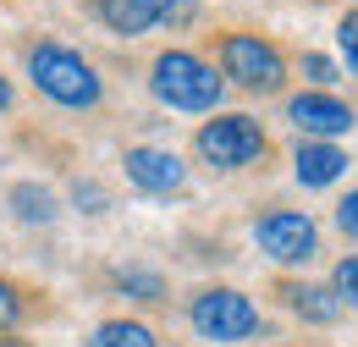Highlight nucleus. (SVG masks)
I'll return each mask as SVG.
<instances>
[{
  "label": "nucleus",
  "mask_w": 358,
  "mask_h": 347,
  "mask_svg": "<svg viewBox=\"0 0 358 347\" xmlns=\"http://www.w3.org/2000/svg\"><path fill=\"white\" fill-rule=\"evenodd\" d=\"M28 78H34V88H39L45 99L66 105V111L99 105V72H94L78 50H66V44H34V50H28Z\"/></svg>",
  "instance_id": "1"
},
{
  "label": "nucleus",
  "mask_w": 358,
  "mask_h": 347,
  "mask_svg": "<svg viewBox=\"0 0 358 347\" xmlns=\"http://www.w3.org/2000/svg\"><path fill=\"white\" fill-rule=\"evenodd\" d=\"M149 88L160 105L171 111H215L221 105V78L210 61L187 55V50H160L149 66Z\"/></svg>",
  "instance_id": "2"
},
{
  "label": "nucleus",
  "mask_w": 358,
  "mask_h": 347,
  "mask_svg": "<svg viewBox=\"0 0 358 347\" xmlns=\"http://www.w3.org/2000/svg\"><path fill=\"white\" fill-rule=\"evenodd\" d=\"M221 78H231L237 88H248V94H275V88L287 83V61H281V50L259 34H221Z\"/></svg>",
  "instance_id": "3"
},
{
  "label": "nucleus",
  "mask_w": 358,
  "mask_h": 347,
  "mask_svg": "<svg viewBox=\"0 0 358 347\" xmlns=\"http://www.w3.org/2000/svg\"><path fill=\"white\" fill-rule=\"evenodd\" d=\"M199 155L215 166V171H243L254 160L270 155V138L254 116H215L199 127Z\"/></svg>",
  "instance_id": "4"
},
{
  "label": "nucleus",
  "mask_w": 358,
  "mask_h": 347,
  "mask_svg": "<svg viewBox=\"0 0 358 347\" xmlns=\"http://www.w3.org/2000/svg\"><path fill=\"white\" fill-rule=\"evenodd\" d=\"M187 320H193V331L204 342H243V337L259 331V309L231 287H204L187 309Z\"/></svg>",
  "instance_id": "5"
},
{
  "label": "nucleus",
  "mask_w": 358,
  "mask_h": 347,
  "mask_svg": "<svg viewBox=\"0 0 358 347\" xmlns=\"http://www.w3.org/2000/svg\"><path fill=\"white\" fill-rule=\"evenodd\" d=\"M254 243L275 264H309L320 254V226L298 210H270V215L254 220Z\"/></svg>",
  "instance_id": "6"
},
{
  "label": "nucleus",
  "mask_w": 358,
  "mask_h": 347,
  "mask_svg": "<svg viewBox=\"0 0 358 347\" xmlns=\"http://www.w3.org/2000/svg\"><path fill=\"white\" fill-rule=\"evenodd\" d=\"M287 116H292V127L303 132V138H342V132H353V105L348 99H336V94H325V88H309V94H292L287 99Z\"/></svg>",
  "instance_id": "7"
},
{
  "label": "nucleus",
  "mask_w": 358,
  "mask_h": 347,
  "mask_svg": "<svg viewBox=\"0 0 358 347\" xmlns=\"http://www.w3.org/2000/svg\"><path fill=\"white\" fill-rule=\"evenodd\" d=\"M122 166H127V182L143 187V193H177L187 182V171H182V160L171 149H127Z\"/></svg>",
  "instance_id": "8"
},
{
  "label": "nucleus",
  "mask_w": 358,
  "mask_h": 347,
  "mask_svg": "<svg viewBox=\"0 0 358 347\" xmlns=\"http://www.w3.org/2000/svg\"><path fill=\"white\" fill-rule=\"evenodd\" d=\"M292 171H298L303 187H331L336 176L348 171V155H342L336 143H325V138H303L298 155H292Z\"/></svg>",
  "instance_id": "9"
},
{
  "label": "nucleus",
  "mask_w": 358,
  "mask_h": 347,
  "mask_svg": "<svg viewBox=\"0 0 358 347\" xmlns=\"http://www.w3.org/2000/svg\"><path fill=\"white\" fill-rule=\"evenodd\" d=\"M281 298H287V309H292L298 320H309V325H336L342 309H348L331 287H320V281H281Z\"/></svg>",
  "instance_id": "10"
},
{
  "label": "nucleus",
  "mask_w": 358,
  "mask_h": 347,
  "mask_svg": "<svg viewBox=\"0 0 358 347\" xmlns=\"http://www.w3.org/2000/svg\"><path fill=\"white\" fill-rule=\"evenodd\" d=\"M94 11H99V22H105L110 34H122V39H138V34L155 28L149 0H94Z\"/></svg>",
  "instance_id": "11"
},
{
  "label": "nucleus",
  "mask_w": 358,
  "mask_h": 347,
  "mask_svg": "<svg viewBox=\"0 0 358 347\" xmlns=\"http://www.w3.org/2000/svg\"><path fill=\"white\" fill-rule=\"evenodd\" d=\"M89 347H160V342H155V331L138 325V320H105L89 337Z\"/></svg>",
  "instance_id": "12"
},
{
  "label": "nucleus",
  "mask_w": 358,
  "mask_h": 347,
  "mask_svg": "<svg viewBox=\"0 0 358 347\" xmlns=\"http://www.w3.org/2000/svg\"><path fill=\"white\" fill-rule=\"evenodd\" d=\"M11 210L28 220V226H50L55 220V199H50L45 187H34V182H17L11 187Z\"/></svg>",
  "instance_id": "13"
},
{
  "label": "nucleus",
  "mask_w": 358,
  "mask_h": 347,
  "mask_svg": "<svg viewBox=\"0 0 358 347\" xmlns=\"http://www.w3.org/2000/svg\"><path fill=\"white\" fill-rule=\"evenodd\" d=\"M116 287H122V292H138L143 304H160V298H166L160 276H149V270H116Z\"/></svg>",
  "instance_id": "14"
},
{
  "label": "nucleus",
  "mask_w": 358,
  "mask_h": 347,
  "mask_svg": "<svg viewBox=\"0 0 358 347\" xmlns=\"http://www.w3.org/2000/svg\"><path fill=\"white\" fill-rule=\"evenodd\" d=\"M331 292H336V298H342L348 309H358V254L336 260V276H331Z\"/></svg>",
  "instance_id": "15"
},
{
  "label": "nucleus",
  "mask_w": 358,
  "mask_h": 347,
  "mask_svg": "<svg viewBox=\"0 0 358 347\" xmlns=\"http://www.w3.org/2000/svg\"><path fill=\"white\" fill-rule=\"evenodd\" d=\"M149 11H155V22H171V28H187V22L199 17V0H149Z\"/></svg>",
  "instance_id": "16"
},
{
  "label": "nucleus",
  "mask_w": 358,
  "mask_h": 347,
  "mask_svg": "<svg viewBox=\"0 0 358 347\" xmlns=\"http://www.w3.org/2000/svg\"><path fill=\"white\" fill-rule=\"evenodd\" d=\"M336 44H342V55H348V72L358 78V11H348V17L336 22Z\"/></svg>",
  "instance_id": "17"
},
{
  "label": "nucleus",
  "mask_w": 358,
  "mask_h": 347,
  "mask_svg": "<svg viewBox=\"0 0 358 347\" xmlns=\"http://www.w3.org/2000/svg\"><path fill=\"white\" fill-rule=\"evenodd\" d=\"M17 314H22L17 287H11V281H0V331H11V325H17Z\"/></svg>",
  "instance_id": "18"
},
{
  "label": "nucleus",
  "mask_w": 358,
  "mask_h": 347,
  "mask_svg": "<svg viewBox=\"0 0 358 347\" xmlns=\"http://www.w3.org/2000/svg\"><path fill=\"white\" fill-rule=\"evenodd\" d=\"M336 226H342L348 237H358V187H348V199L336 204Z\"/></svg>",
  "instance_id": "19"
},
{
  "label": "nucleus",
  "mask_w": 358,
  "mask_h": 347,
  "mask_svg": "<svg viewBox=\"0 0 358 347\" xmlns=\"http://www.w3.org/2000/svg\"><path fill=\"white\" fill-rule=\"evenodd\" d=\"M303 72H309L314 83H331V78H336V66H331L325 55H303Z\"/></svg>",
  "instance_id": "20"
},
{
  "label": "nucleus",
  "mask_w": 358,
  "mask_h": 347,
  "mask_svg": "<svg viewBox=\"0 0 358 347\" xmlns=\"http://www.w3.org/2000/svg\"><path fill=\"white\" fill-rule=\"evenodd\" d=\"M11 99H17V94H11V83H6V78H0V111H11Z\"/></svg>",
  "instance_id": "21"
},
{
  "label": "nucleus",
  "mask_w": 358,
  "mask_h": 347,
  "mask_svg": "<svg viewBox=\"0 0 358 347\" xmlns=\"http://www.w3.org/2000/svg\"><path fill=\"white\" fill-rule=\"evenodd\" d=\"M0 347H34V342H22V337H0Z\"/></svg>",
  "instance_id": "22"
}]
</instances>
